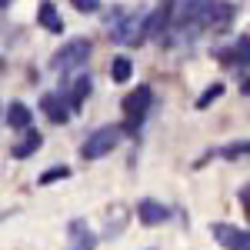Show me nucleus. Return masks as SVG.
Here are the masks:
<instances>
[{
    "instance_id": "f257e3e1",
    "label": "nucleus",
    "mask_w": 250,
    "mask_h": 250,
    "mask_svg": "<svg viewBox=\"0 0 250 250\" xmlns=\"http://www.w3.org/2000/svg\"><path fill=\"white\" fill-rule=\"evenodd\" d=\"M233 20V3L227 0H184L177 7L173 27L177 30H213L224 34Z\"/></svg>"
},
{
    "instance_id": "f03ea898",
    "label": "nucleus",
    "mask_w": 250,
    "mask_h": 250,
    "mask_svg": "<svg viewBox=\"0 0 250 250\" xmlns=\"http://www.w3.org/2000/svg\"><path fill=\"white\" fill-rule=\"evenodd\" d=\"M90 40H83V37H77V40H70L67 47H60L57 54H54V60H50V70H57V74H70L74 67H83L87 63V57H90Z\"/></svg>"
},
{
    "instance_id": "7ed1b4c3",
    "label": "nucleus",
    "mask_w": 250,
    "mask_h": 250,
    "mask_svg": "<svg viewBox=\"0 0 250 250\" xmlns=\"http://www.w3.org/2000/svg\"><path fill=\"white\" fill-rule=\"evenodd\" d=\"M117 144H120V127H100V130H94V134L83 140L80 157L83 160H100V157L110 154Z\"/></svg>"
},
{
    "instance_id": "20e7f679",
    "label": "nucleus",
    "mask_w": 250,
    "mask_h": 250,
    "mask_svg": "<svg viewBox=\"0 0 250 250\" xmlns=\"http://www.w3.org/2000/svg\"><path fill=\"white\" fill-rule=\"evenodd\" d=\"M150 100H154V90H150L147 83H140L137 90H130V94L124 97V117H127V127H137V124L147 117Z\"/></svg>"
},
{
    "instance_id": "39448f33",
    "label": "nucleus",
    "mask_w": 250,
    "mask_h": 250,
    "mask_svg": "<svg viewBox=\"0 0 250 250\" xmlns=\"http://www.w3.org/2000/svg\"><path fill=\"white\" fill-rule=\"evenodd\" d=\"M170 17H173V0H160V3L154 7V14L147 17V23H144V37L160 40L167 30H170Z\"/></svg>"
},
{
    "instance_id": "423d86ee",
    "label": "nucleus",
    "mask_w": 250,
    "mask_h": 250,
    "mask_svg": "<svg viewBox=\"0 0 250 250\" xmlns=\"http://www.w3.org/2000/svg\"><path fill=\"white\" fill-rule=\"evenodd\" d=\"M40 110H43V117H47L50 124H67L70 114H77L63 94H43L40 97Z\"/></svg>"
},
{
    "instance_id": "0eeeda50",
    "label": "nucleus",
    "mask_w": 250,
    "mask_h": 250,
    "mask_svg": "<svg viewBox=\"0 0 250 250\" xmlns=\"http://www.w3.org/2000/svg\"><path fill=\"white\" fill-rule=\"evenodd\" d=\"M213 237L220 240V247L250 250V230H240V227H230V224H217L213 227Z\"/></svg>"
},
{
    "instance_id": "6e6552de",
    "label": "nucleus",
    "mask_w": 250,
    "mask_h": 250,
    "mask_svg": "<svg viewBox=\"0 0 250 250\" xmlns=\"http://www.w3.org/2000/svg\"><path fill=\"white\" fill-rule=\"evenodd\" d=\"M137 217H140V224H147V227H157V224H164L170 210L164 207V204H157V200H140L137 204Z\"/></svg>"
},
{
    "instance_id": "1a4fd4ad",
    "label": "nucleus",
    "mask_w": 250,
    "mask_h": 250,
    "mask_svg": "<svg viewBox=\"0 0 250 250\" xmlns=\"http://www.w3.org/2000/svg\"><path fill=\"white\" fill-rule=\"evenodd\" d=\"M37 20H40V27H47L50 34H60V30H63V20H60L57 7H54L50 0H43V3H40V10H37Z\"/></svg>"
},
{
    "instance_id": "9d476101",
    "label": "nucleus",
    "mask_w": 250,
    "mask_h": 250,
    "mask_svg": "<svg viewBox=\"0 0 250 250\" xmlns=\"http://www.w3.org/2000/svg\"><path fill=\"white\" fill-rule=\"evenodd\" d=\"M137 30H140V20H137V17H127L114 30V34H110V37H114L117 43H137V40H140V34H137Z\"/></svg>"
},
{
    "instance_id": "9b49d317",
    "label": "nucleus",
    "mask_w": 250,
    "mask_h": 250,
    "mask_svg": "<svg viewBox=\"0 0 250 250\" xmlns=\"http://www.w3.org/2000/svg\"><path fill=\"white\" fill-rule=\"evenodd\" d=\"M30 120H34V114H30V107H27V104H10V107H7V124H10V127H30Z\"/></svg>"
},
{
    "instance_id": "f8f14e48",
    "label": "nucleus",
    "mask_w": 250,
    "mask_h": 250,
    "mask_svg": "<svg viewBox=\"0 0 250 250\" xmlns=\"http://www.w3.org/2000/svg\"><path fill=\"white\" fill-rule=\"evenodd\" d=\"M90 94V77H77L74 80V87H70V90H67V100H70V107H74V110H77L80 104H83V97Z\"/></svg>"
},
{
    "instance_id": "ddd939ff",
    "label": "nucleus",
    "mask_w": 250,
    "mask_h": 250,
    "mask_svg": "<svg viewBox=\"0 0 250 250\" xmlns=\"http://www.w3.org/2000/svg\"><path fill=\"white\" fill-rule=\"evenodd\" d=\"M130 74H134L130 57H114V63H110V77H114V83H127Z\"/></svg>"
},
{
    "instance_id": "4468645a",
    "label": "nucleus",
    "mask_w": 250,
    "mask_h": 250,
    "mask_svg": "<svg viewBox=\"0 0 250 250\" xmlns=\"http://www.w3.org/2000/svg\"><path fill=\"white\" fill-rule=\"evenodd\" d=\"M40 144H43V137H40L37 130H30V127H27V140L14 147V157H17V160H23V157H30V154H34V150L40 147Z\"/></svg>"
},
{
    "instance_id": "2eb2a0df",
    "label": "nucleus",
    "mask_w": 250,
    "mask_h": 250,
    "mask_svg": "<svg viewBox=\"0 0 250 250\" xmlns=\"http://www.w3.org/2000/svg\"><path fill=\"white\" fill-rule=\"evenodd\" d=\"M70 240H74V247H83V250H87V247H97V237L87 230L80 220H77V224H70Z\"/></svg>"
},
{
    "instance_id": "dca6fc26",
    "label": "nucleus",
    "mask_w": 250,
    "mask_h": 250,
    "mask_svg": "<svg viewBox=\"0 0 250 250\" xmlns=\"http://www.w3.org/2000/svg\"><path fill=\"white\" fill-rule=\"evenodd\" d=\"M220 94H224V83H213L210 90H204V94L197 97V110H207V107H210V104H213Z\"/></svg>"
},
{
    "instance_id": "f3484780",
    "label": "nucleus",
    "mask_w": 250,
    "mask_h": 250,
    "mask_svg": "<svg viewBox=\"0 0 250 250\" xmlns=\"http://www.w3.org/2000/svg\"><path fill=\"white\" fill-rule=\"evenodd\" d=\"M233 57H237V63L250 67V37H240V40H237V50H233Z\"/></svg>"
},
{
    "instance_id": "a211bd4d",
    "label": "nucleus",
    "mask_w": 250,
    "mask_h": 250,
    "mask_svg": "<svg viewBox=\"0 0 250 250\" xmlns=\"http://www.w3.org/2000/svg\"><path fill=\"white\" fill-rule=\"evenodd\" d=\"M67 173H70L67 167H54V170H43V173H40V184L47 187V184H54V180H63Z\"/></svg>"
},
{
    "instance_id": "6ab92c4d",
    "label": "nucleus",
    "mask_w": 250,
    "mask_h": 250,
    "mask_svg": "<svg viewBox=\"0 0 250 250\" xmlns=\"http://www.w3.org/2000/svg\"><path fill=\"white\" fill-rule=\"evenodd\" d=\"M70 3H74V7H77L80 14H94L97 7H100V0H70Z\"/></svg>"
},
{
    "instance_id": "aec40b11",
    "label": "nucleus",
    "mask_w": 250,
    "mask_h": 250,
    "mask_svg": "<svg viewBox=\"0 0 250 250\" xmlns=\"http://www.w3.org/2000/svg\"><path fill=\"white\" fill-rule=\"evenodd\" d=\"M250 154V144H233V147H224V157H244Z\"/></svg>"
},
{
    "instance_id": "412c9836",
    "label": "nucleus",
    "mask_w": 250,
    "mask_h": 250,
    "mask_svg": "<svg viewBox=\"0 0 250 250\" xmlns=\"http://www.w3.org/2000/svg\"><path fill=\"white\" fill-rule=\"evenodd\" d=\"M240 204H244V213L250 217V184L244 187V190H240Z\"/></svg>"
},
{
    "instance_id": "4be33fe9",
    "label": "nucleus",
    "mask_w": 250,
    "mask_h": 250,
    "mask_svg": "<svg viewBox=\"0 0 250 250\" xmlns=\"http://www.w3.org/2000/svg\"><path fill=\"white\" fill-rule=\"evenodd\" d=\"M10 3H14V0H0V7H10Z\"/></svg>"
},
{
    "instance_id": "5701e85b",
    "label": "nucleus",
    "mask_w": 250,
    "mask_h": 250,
    "mask_svg": "<svg viewBox=\"0 0 250 250\" xmlns=\"http://www.w3.org/2000/svg\"><path fill=\"white\" fill-rule=\"evenodd\" d=\"M244 94H250V80H247V83H244Z\"/></svg>"
}]
</instances>
